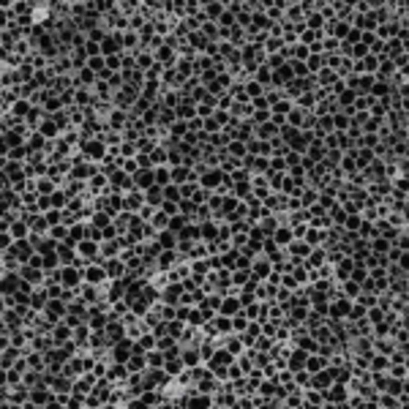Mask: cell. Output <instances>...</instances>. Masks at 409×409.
<instances>
[{
  "label": "cell",
  "instance_id": "cell-27",
  "mask_svg": "<svg viewBox=\"0 0 409 409\" xmlns=\"http://www.w3.org/2000/svg\"><path fill=\"white\" fill-rule=\"evenodd\" d=\"M52 197V207H55V210H66V205H69V194L66 191H55V194H49Z\"/></svg>",
  "mask_w": 409,
  "mask_h": 409
},
{
  "label": "cell",
  "instance_id": "cell-21",
  "mask_svg": "<svg viewBox=\"0 0 409 409\" xmlns=\"http://www.w3.org/2000/svg\"><path fill=\"white\" fill-rule=\"evenodd\" d=\"M150 164H153V169H156V166H169V164H166V150H164L161 145L153 147V153H150Z\"/></svg>",
  "mask_w": 409,
  "mask_h": 409
},
{
  "label": "cell",
  "instance_id": "cell-29",
  "mask_svg": "<svg viewBox=\"0 0 409 409\" xmlns=\"http://www.w3.org/2000/svg\"><path fill=\"white\" fill-rule=\"evenodd\" d=\"M88 69L90 71H96V77L106 69V57L104 55H98V57H88Z\"/></svg>",
  "mask_w": 409,
  "mask_h": 409
},
{
  "label": "cell",
  "instance_id": "cell-28",
  "mask_svg": "<svg viewBox=\"0 0 409 409\" xmlns=\"http://www.w3.org/2000/svg\"><path fill=\"white\" fill-rule=\"evenodd\" d=\"M164 199H169V202H180V186L178 183H169V186H164Z\"/></svg>",
  "mask_w": 409,
  "mask_h": 409
},
{
  "label": "cell",
  "instance_id": "cell-17",
  "mask_svg": "<svg viewBox=\"0 0 409 409\" xmlns=\"http://www.w3.org/2000/svg\"><path fill=\"white\" fill-rule=\"evenodd\" d=\"M213 325H216L218 336H229V333H232V317H224V314H218V317H213Z\"/></svg>",
  "mask_w": 409,
  "mask_h": 409
},
{
  "label": "cell",
  "instance_id": "cell-23",
  "mask_svg": "<svg viewBox=\"0 0 409 409\" xmlns=\"http://www.w3.org/2000/svg\"><path fill=\"white\" fill-rule=\"evenodd\" d=\"M314 79H317V85H325V88H330V85L333 82H336V71H330V69H327V66H325V69H322L319 74H317V77H314Z\"/></svg>",
  "mask_w": 409,
  "mask_h": 409
},
{
  "label": "cell",
  "instance_id": "cell-30",
  "mask_svg": "<svg viewBox=\"0 0 409 409\" xmlns=\"http://www.w3.org/2000/svg\"><path fill=\"white\" fill-rule=\"evenodd\" d=\"M49 238H52V240H57V243H63V240L69 238V226H66V224L52 226V229H49Z\"/></svg>",
  "mask_w": 409,
  "mask_h": 409
},
{
  "label": "cell",
  "instance_id": "cell-22",
  "mask_svg": "<svg viewBox=\"0 0 409 409\" xmlns=\"http://www.w3.org/2000/svg\"><path fill=\"white\" fill-rule=\"evenodd\" d=\"M164 352L161 349H147V368H164Z\"/></svg>",
  "mask_w": 409,
  "mask_h": 409
},
{
  "label": "cell",
  "instance_id": "cell-16",
  "mask_svg": "<svg viewBox=\"0 0 409 409\" xmlns=\"http://www.w3.org/2000/svg\"><path fill=\"white\" fill-rule=\"evenodd\" d=\"M161 202H164V189H161V186H153V189L145 191V205L161 207Z\"/></svg>",
  "mask_w": 409,
  "mask_h": 409
},
{
  "label": "cell",
  "instance_id": "cell-10",
  "mask_svg": "<svg viewBox=\"0 0 409 409\" xmlns=\"http://www.w3.org/2000/svg\"><path fill=\"white\" fill-rule=\"evenodd\" d=\"M156 240H158V246H161V251L164 249H175L178 251V232H172V229H161L158 235H156Z\"/></svg>",
  "mask_w": 409,
  "mask_h": 409
},
{
  "label": "cell",
  "instance_id": "cell-8",
  "mask_svg": "<svg viewBox=\"0 0 409 409\" xmlns=\"http://www.w3.org/2000/svg\"><path fill=\"white\" fill-rule=\"evenodd\" d=\"M311 385L317 390H327L333 385V368H319L317 374H311Z\"/></svg>",
  "mask_w": 409,
  "mask_h": 409
},
{
  "label": "cell",
  "instance_id": "cell-3",
  "mask_svg": "<svg viewBox=\"0 0 409 409\" xmlns=\"http://www.w3.org/2000/svg\"><path fill=\"white\" fill-rule=\"evenodd\" d=\"M85 281L96 284V286H104V281H109L106 278V270H104V262H90L85 267Z\"/></svg>",
  "mask_w": 409,
  "mask_h": 409
},
{
  "label": "cell",
  "instance_id": "cell-33",
  "mask_svg": "<svg viewBox=\"0 0 409 409\" xmlns=\"http://www.w3.org/2000/svg\"><path fill=\"white\" fill-rule=\"evenodd\" d=\"M180 213H183V216H189V218L194 221V216H197V205H194L191 199H180Z\"/></svg>",
  "mask_w": 409,
  "mask_h": 409
},
{
  "label": "cell",
  "instance_id": "cell-1",
  "mask_svg": "<svg viewBox=\"0 0 409 409\" xmlns=\"http://www.w3.org/2000/svg\"><path fill=\"white\" fill-rule=\"evenodd\" d=\"M82 156L88 158V161H104L106 158V153H109V145L104 142L101 137H93V139H85L82 145Z\"/></svg>",
  "mask_w": 409,
  "mask_h": 409
},
{
  "label": "cell",
  "instance_id": "cell-20",
  "mask_svg": "<svg viewBox=\"0 0 409 409\" xmlns=\"http://www.w3.org/2000/svg\"><path fill=\"white\" fill-rule=\"evenodd\" d=\"M147 224L156 226V232H161V229H166V226H169V216H166V213H161L158 207H156V213H153V218L147 221Z\"/></svg>",
  "mask_w": 409,
  "mask_h": 409
},
{
  "label": "cell",
  "instance_id": "cell-14",
  "mask_svg": "<svg viewBox=\"0 0 409 409\" xmlns=\"http://www.w3.org/2000/svg\"><path fill=\"white\" fill-rule=\"evenodd\" d=\"M175 115H178V120H186V123H189V120L197 118V104H194V101H180V106L175 109Z\"/></svg>",
  "mask_w": 409,
  "mask_h": 409
},
{
  "label": "cell",
  "instance_id": "cell-31",
  "mask_svg": "<svg viewBox=\"0 0 409 409\" xmlns=\"http://www.w3.org/2000/svg\"><path fill=\"white\" fill-rule=\"evenodd\" d=\"M360 224H363V218H360V213H355V216H346V221H344V229H346V232H355V235H358Z\"/></svg>",
  "mask_w": 409,
  "mask_h": 409
},
{
  "label": "cell",
  "instance_id": "cell-13",
  "mask_svg": "<svg viewBox=\"0 0 409 409\" xmlns=\"http://www.w3.org/2000/svg\"><path fill=\"white\" fill-rule=\"evenodd\" d=\"M286 254H289V257H298V259H306L308 254H311V246H308L306 240H292V243L286 246Z\"/></svg>",
  "mask_w": 409,
  "mask_h": 409
},
{
  "label": "cell",
  "instance_id": "cell-2",
  "mask_svg": "<svg viewBox=\"0 0 409 409\" xmlns=\"http://www.w3.org/2000/svg\"><path fill=\"white\" fill-rule=\"evenodd\" d=\"M270 270H273V265H270V259H267V254H259V257L251 259V276L257 281H267Z\"/></svg>",
  "mask_w": 409,
  "mask_h": 409
},
{
  "label": "cell",
  "instance_id": "cell-34",
  "mask_svg": "<svg viewBox=\"0 0 409 409\" xmlns=\"http://www.w3.org/2000/svg\"><path fill=\"white\" fill-rule=\"evenodd\" d=\"M186 131H189V123H186V120H175V123H172L169 126V137H180V134H186Z\"/></svg>",
  "mask_w": 409,
  "mask_h": 409
},
{
  "label": "cell",
  "instance_id": "cell-32",
  "mask_svg": "<svg viewBox=\"0 0 409 409\" xmlns=\"http://www.w3.org/2000/svg\"><path fill=\"white\" fill-rule=\"evenodd\" d=\"M246 327H249V319H246L243 314H235L232 317V333H243Z\"/></svg>",
  "mask_w": 409,
  "mask_h": 409
},
{
  "label": "cell",
  "instance_id": "cell-24",
  "mask_svg": "<svg viewBox=\"0 0 409 409\" xmlns=\"http://www.w3.org/2000/svg\"><path fill=\"white\" fill-rule=\"evenodd\" d=\"M172 183V169L169 166H156V186H169Z\"/></svg>",
  "mask_w": 409,
  "mask_h": 409
},
{
  "label": "cell",
  "instance_id": "cell-7",
  "mask_svg": "<svg viewBox=\"0 0 409 409\" xmlns=\"http://www.w3.org/2000/svg\"><path fill=\"white\" fill-rule=\"evenodd\" d=\"M240 298L238 295H224V300H221L218 306V314H224V317H235V314H240Z\"/></svg>",
  "mask_w": 409,
  "mask_h": 409
},
{
  "label": "cell",
  "instance_id": "cell-4",
  "mask_svg": "<svg viewBox=\"0 0 409 409\" xmlns=\"http://www.w3.org/2000/svg\"><path fill=\"white\" fill-rule=\"evenodd\" d=\"M104 270H106V278L109 281H118L129 273V267H126V262L120 257H112V259H104Z\"/></svg>",
  "mask_w": 409,
  "mask_h": 409
},
{
  "label": "cell",
  "instance_id": "cell-15",
  "mask_svg": "<svg viewBox=\"0 0 409 409\" xmlns=\"http://www.w3.org/2000/svg\"><path fill=\"white\" fill-rule=\"evenodd\" d=\"M38 131H41L46 139H57V137H60V126H57L52 118H44L41 126H38Z\"/></svg>",
  "mask_w": 409,
  "mask_h": 409
},
{
  "label": "cell",
  "instance_id": "cell-18",
  "mask_svg": "<svg viewBox=\"0 0 409 409\" xmlns=\"http://www.w3.org/2000/svg\"><path fill=\"white\" fill-rule=\"evenodd\" d=\"M243 88H246V96H249V101H251V98L265 96V88L257 82V79H246V82H243Z\"/></svg>",
  "mask_w": 409,
  "mask_h": 409
},
{
  "label": "cell",
  "instance_id": "cell-9",
  "mask_svg": "<svg viewBox=\"0 0 409 409\" xmlns=\"http://www.w3.org/2000/svg\"><path fill=\"white\" fill-rule=\"evenodd\" d=\"M273 240H276V246L278 249H286V246L292 243V226L289 224H281V226H276V232H273Z\"/></svg>",
  "mask_w": 409,
  "mask_h": 409
},
{
  "label": "cell",
  "instance_id": "cell-6",
  "mask_svg": "<svg viewBox=\"0 0 409 409\" xmlns=\"http://www.w3.org/2000/svg\"><path fill=\"white\" fill-rule=\"evenodd\" d=\"M221 183H224V172H221V169H207L205 175L199 178V186L207 189V191H216Z\"/></svg>",
  "mask_w": 409,
  "mask_h": 409
},
{
  "label": "cell",
  "instance_id": "cell-5",
  "mask_svg": "<svg viewBox=\"0 0 409 409\" xmlns=\"http://www.w3.org/2000/svg\"><path fill=\"white\" fill-rule=\"evenodd\" d=\"M131 178H134V189L137 191H147V189L156 186V169H139L137 175H131Z\"/></svg>",
  "mask_w": 409,
  "mask_h": 409
},
{
  "label": "cell",
  "instance_id": "cell-12",
  "mask_svg": "<svg viewBox=\"0 0 409 409\" xmlns=\"http://www.w3.org/2000/svg\"><path fill=\"white\" fill-rule=\"evenodd\" d=\"M199 238H202L205 243H216V240H218V224H213V221H202V224H199Z\"/></svg>",
  "mask_w": 409,
  "mask_h": 409
},
{
  "label": "cell",
  "instance_id": "cell-19",
  "mask_svg": "<svg viewBox=\"0 0 409 409\" xmlns=\"http://www.w3.org/2000/svg\"><path fill=\"white\" fill-rule=\"evenodd\" d=\"M303 401H306V406H322V404H325V395H322V390L314 387V390L303 393Z\"/></svg>",
  "mask_w": 409,
  "mask_h": 409
},
{
  "label": "cell",
  "instance_id": "cell-25",
  "mask_svg": "<svg viewBox=\"0 0 409 409\" xmlns=\"http://www.w3.org/2000/svg\"><path fill=\"white\" fill-rule=\"evenodd\" d=\"M257 82L259 85H262V88L267 90V85H270L273 82V71L270 69H267V66L265 63H259V69H257Z\"/></svg>",
  "mask_w": 409,
  "mask_h": 409
},
{
  "label": "cell",
  "instance_id": "cell-11",
  "mask_svg": "<svg viewBox=\"0 0 409 409\" xmlns=\"http://www.w3.org/2000/svg\"><path fill=\"white\" fill-rule=\"evenodd\" d=\"M52 338H55V346H63L69 338H74V327H69L63 322V325H55L52 327Z\"/></svg>",
  "mask_w": 409,
  "mask_h": 409
},
{
  "label": "cell",
  "instance_id": "cell-35",
  "mask_svg": "<svg viewBox=\"0 0 409 409\" xmlns=\"http://www.w3.org/2000/svg\"><path fill=\"white\" fill-rule=\"evenodd\" d=\"M249 278H251V270H232V284L235 286H243Z\"/></svg>",
  "mask_w": 409,
  "mask_h": 409
},
{
  "label": "cell",
  "instance_id": "cell-26",
  "mask_svg": "<svg viewBox=\"0 0 409 409\" xmlns=\"http://www.w3.org/2000/svg\"><path fill=\"white\" fill-rule=\"evenodd\" d=\"M341 284H344V286H341V289H344V292H341V295H344V298H349V300H355V298H358V295H360V284H355V281H352V278H346V281H341Z\"/></svg>",
  "mask_w": 409,
  "mask_h": 409
}]
</instances>
